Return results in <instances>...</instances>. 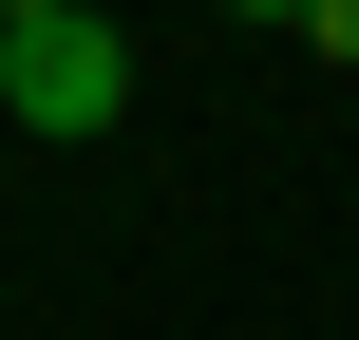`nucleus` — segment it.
Segmentation results:
<instances>
[{"label": "nucleus", "instance_id": "2", "mask_svg": "<svg viewBox=\"0 0 359 340\" xmlns=\"http://www.w3.org/2000/svg\"><path fill=\"white\" fill-rule=\"evenodd\" d=\"M303 38H322V57H359V0H303Z\"/></svg>", "mask_w": 359, "mask_h": 340}, {"label": "nucleus", "instance_id": "4", "mask_svg": "<svg viewBox=\"0 0 359 340\" xmlns=\"http://www.w3.org/2000/svg\"><path fill=\"white\" fill-rule=\"evenodd\" d=\"M0 19H19V0H0Z\"/></svg>", "mask_w": 359, "mask_h": 340}, {"label": "nucleus", "instance_id": "3", "mask_svg": "<svg viewBox=\"0 0 359 340\" xmlns=\"http://www.w3.org/2000/svg\"><path fill=\"white\" fill-rule=\"evenodd\" d=\"M227 19H303V0H227Z\"/></svg>", "mask_w": 359, "mask_h": 340}, {"label": "nucleus", "instance_id": "1", "mask_svg": "<svg viewBox=\"0 0 359 340\" xmlns=\"http://www.w3.org/2000/svg\"><path fill=\"white\" fill-rule=\"evenodd\" d=\"M0 114H19V132H114V114H133V38H114L95 0H19V19H0Z\"/></svg>", "mask_w": 359, "mask_h": 340}]
</instances>
